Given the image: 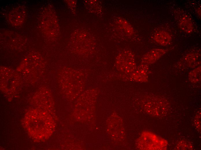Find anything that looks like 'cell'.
<instances>
[{
	"label": "cell",
	"mask_w": 201,
	"mask_h": 150,
	"mask_svg": "<svg viewBox=\"0 0 201 150\" xmlns=\"http://www.w3.org/2000/svg\"><path fill=\"white\" fill-rule=\"evenodd\" d=\"M115 63L118 70L125 73H132L136 68L134 54L129 50L120 52L117 57Z\"/></svg>",
	"instance_id": "obj_1"
},
{
	"label": "cell",
	"mask_w": 201,
	"mask_h": 150,
	"mask_svg": "<svg viewBox=\"0 0 201 150\" xmlns=\"http://www.w3.org/2000/svg\"><path fill=\"white\" fill-rule=\"evenodd\" d=\"M166 52L165 49L154 48L145 53L141 59L142 64L149 65L152 64L159 59Z\"/></svg>",
	"instance_id": "obj_2"
},
{
	"label": "cell",
	"mask_w": 201,
	"mask_h": 150,
	"mask_svg": "<svg viewBox=\"0 0 201 150\" xmlns=\"http://www.w3.org/2000/svg\"><path fill=\"white\" fill-rule=\"evenodd\" d=\"M148 65L141 64L132 73L131 77L134 80L144 82L147 81L148 78Z\"/></svg>",
	"instance_id": "obj_3"
},
{
	"label": "cell",
	"mask_w": 201,
	"mask_h": 150,
	"mask_svg": "<svg viewBox=\"0 0 201 150\" xmlns=\"http://www.w3.org/2000/svg\"><path fill=\"white\" fill-rule=\"evenodd\" d=\"M179 17L178 22L180 28L186 33H191L193 29L194 26L190 18L184 13L182 14Z\"/></svg>",
	"instance_id": "obj_4"
},
{
	"label": "cell",
	"mask_w": 201,
	"mask_h": 150,
	"mask_svg": "<svg viewBox=\"0 0 201 150\" xmlns=\"http://www.w3.org/2000/svg\"><path fill=\"white\" fill-rule=\"evenodd\" d=\"M154 39L157 43L162 46L168 45L172 40L170 34L163 30H159L156 31L154 34Z\"/></svg>",
	"instance_id": "obj_5"
},
{
	"label": "cell",
	"mask_w": 201,
	"mask_h": 150,
	"mask_svg": "<svg viewBox=\"0 0 201 150\" xmlns=\"http://www.w3.org/2000/svg\"><path fill=\"white\" fill-rule=\"evenodd\" d=\"M117 22L119 26L127 34L131 35L133 33L134 30L133 27L126 20L120 18L118 20Z\"/></svg>",
	"instance_id": "obj_6"
},
{
	"label": "cell",
	"mask_w": 201,
	"mask_h": 150,
	"mask_svg": "<svg viewBox=\"0 0 201 150\" xmlns=\"http://www.w3.org/2000/svg\"><path fill=\"white\" fill-rule=\"evenodd\" d=\"M188 78L190 81L193 83H197L200 80V66L189 72L188 75Z\"/></svg>",
	"instance_id": "obj_7"
},
{
	"label": "cell",
	"mask_w": 201,
	"mask_h": 150,
	"mask_svg": "<svg viewBox=\"0 0 201 150\" xmlns=\"http://www.w3.org/2000/svg\"><path fill=\"white\" fill-rule=\"evenodd\" d=\"M198 54L191 53L187 54L185 57L184 61L187 66H190L198 60Z\"/></svg>",
	"instance_id": "obj_8"
}]
</instances>
